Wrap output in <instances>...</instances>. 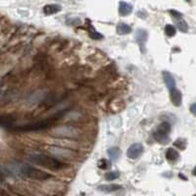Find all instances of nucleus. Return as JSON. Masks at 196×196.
Masks as SVG:
<instances>
[{"label": "nucleus", "mask_w": 196, "mask_h": 196, "mask_svg": "<svg viewBox=\"0 0 196 196\" xmlns=\"http://www.w3.org/2000/svg\"><path fill=\"white\" fill-rule=\"evenodd\" d=\"M30 161L34 165H38V166H42L44 168L50 169V170H61L64 168L65 165L62 162H60L56 158L53 157L47 156L45 154H35L31 155L30 157Z\"/></svg>", "instance_id": "nucleus-1"}, {"label": "nucleus", "mask_w": 196, "mask_h": 196, "mask_svg": "<svg viewBox=\"0 0 196 196\" xmlns=\"http://www.w3.org/2000/svg\"><path fill=\"white\" fill-rule=\"evenodd\" d=\"M64 112H60L57 113L56 115H54L52 117L48 118V119L42 120L40 122H36V123L33 124H29L26 125H22V127H18L16 129L18 131H42V129H45L47 128H50L55 122H57L60 118L64 116Z\"/></svg>", "instance_id": "nucleus-2"}, {"label": "nucleus", "mask_w": 196, "mask_h": 196, "mask_svg": "<svg viewBox=\"0 0 196 196\" xmlns=\"http://www.w3.org/2000/svg\"><path fill=\"white\" fill-rule=\"evenodd\" d=\"M18 172H19V175H25L30 179H36V180H46L52 178V175H49L48 172L41 171L36 168L27 166V165L18 166Z\"/></svg>", "instance_id": "nucleus-3"}, {"label": "nucleus", "mask_w": 196, "mask_h": 196, "mask_svg": "<svg viewBox=\"0 0 196 196\" xmlns=\"http://www.w3.org/2000/svg\"><path fill=\"white\" fill-rule=\"evenodd\" d=\"M171 131V125L164 122L161 124L158 128L156 129V131L153 133V136L156 141H158L161 144H166L169 141V133Z\"/></svg>", "instance_id": "nucleus-4"}, {"label": "nucleus", "mask_w": 196, "mask_h": 196, "mask_svg": "<svg viewBox=\"0 0 196 196\" xmlns=\"http://www.w3.org/2000/svg\"><path fill=\"white\" fill-rule=\"evenodd\" d=\"M55 135L62 137H76L77 131L73 127H61L55 131Z\"/></svg>", "instance_id": "nucleus-5"}, {"label": "nucleus", "mask_w": 196, "mask_h": 196, "mask_svg": "<svg viewBox=\"0 0 196 196\" xmlns=\"http://www.w3.org/2000/svg\"><path fill=\"white\" fill-rule=\"evenodd\" d=\"M143 152V145L140 143H133L128 147L127 155L129 159H137L138 157L142 154Z\"/></svg>", "instance_id": "nucleus-6"}, {"label": "nucleus", "mask_w": 196, "mask_h": 196, "mask_svg": "<svg viewBox=\"0 0 196 196\" xmlns=\"http://www.w3.org/2000/svg\"><path fill=\"white\" fill-rule=\"evenodd\" d=\"M170 96H171V101L172 103L174 104L176 107H179V106L182 105V92L179 91V89L176 88H174L170 90Z\"/></svg>", "instance_id": "nucleus-7"}, {"label": "nucleus", "mask_w": 196, "mask_h": 196, "mask_svg": "<svg viewBox=\"0 0 196 196\" xmlns=\"http://www.w3.org/2000/svg\"><path fill=\"white\" fill-rule=\"evenodd\" d=\"M50 152L52 154L59 156V157H63V158H66L70 155H72V151L69 150V149L66 148H62V147H58V146H53L50 148Z\"/></svg>", "instance_id": "nucleus-8"}, {"label": "nucleus", "mask_w": 196, "mask_h": 196, "mask_svg": "<svg viewBox=\"0 0 196 196\" xmlns=\"http://www.w3.org/2000/svg\"><path fill=\"white\" fill-rule=\"evenodd\" d=\"M136 40L138 42V44L140 45L141 49H144V45L147 41V31L144 30H138L136 31Z\"/></svg>", "instance_id": "nucleus-9"}, {"label": "nucleus", "mask_w": 196, "mask_h": 196, "mask_svg": "<svg viewBox=\"0 0 196 196\" xmlns=\"http://www.w3.org/2000/svg\"><path fill=\"white\" fill-rule=\"evenodd\" d=\"M163 77H164V81H165V84L168 86V88L172 90L175 88V77L172 76V74L167 72V71H165L163 72Z\"/></svg>", "instance_id": "nucleus-10"}, {"label": "nucleus", "mask_w": 196, "mask_h": 196, "mask_svg": "<svg viewBox=\"0 0 196 196\" xmlns=\"http://www.w3.org/2000/svg\"><path fill=\"white\" fill-rule=\"evenodd\" d=\"M132 11V6L131 4H128L125 1H121L119 5V13L122 16H128L131 13Z\"/></svg>", "instance_id": "nucleus-11"}, {"label": "nucleus", "mask_w": 196, "mask_h": 196, "mask_svg": "<svg viewBox=\"0 0 196 196\" xmlns=\"http://www.w3.org/2000/svg\"><path fill=\"white\" fill-rule=\"evenodd\" d=\"M61 11V6L58 4H48L43 8V12L45 15H53Z\"/></svg>", "instance_id": "nucleus-12"}, {"label": "nucleus", "mask_w": 196, "mask_h": 196, "mask_svg": "<svg viewBox=\"0 0 196 196\" xmlns=\"http://www.w3.org/2000/svg\"><path fill=\"white\" fill-rule=\"evenodd\" d=\"M122 186L119 184H102V185L98 186V189L102 192H106V193H110V192H114L121 189Z\"/></svg>", "instance_id": "nucleus-13"}, {"label": "nucleus", "mask_w": 196, "mask_h": 196, "mask_svg": "<svg viewBox=\"0 0 196 196\" xmlns=\"http://www.w3.org/2000/svg\"><path fill=\"white\" fill-rule=\"evenodd\" d=\"M166 158H167V160L169 161V162L175 163L179 159V154L178 151L175 150V149L169 148L167 150V152H166Z\"/></svg>", "instance_id": "nucleus-14"}, {"label": "nucleus", "mask_w": 196, "mask_h": 196, "mask_svg": "<svg viewBox=\"0 0 196 196\" xmlns=\"http://www.w3.org/2000/svg\"><path fill=\"white\" fill-rule=\"evenodd\" d=\"M131 31V27H129L128 25H127V24H125V23H120V24H118V26H117V33L121 34V35H123V34H128Z\"/></svg>", "instance_id": "nucleus-15"}, {"label": "nucleus", "mask_w": 196, "mask_h": 196, "mask_svg": "<svg viewBox=\"0 0 196 196\" xmlns=\"http://www.w3.org/2000/svg\"><path fill=\"white\" fill-rule=\"evenodd\" d=\"M108 155L110 157V159L113 161H116L120 158L121 156V150L118 147H112L108 150Z\"/></svg>", "instance_id": "nucleus-16"}, {"label": "nucleus", "mask_w": 196, "mask_h": 196, "mask_svg": "<svg viewBox=\"0 0 196 196\" xmlns=\"http://www.w3.org/2000/svg\"><path fill=\"white\" fill-rule=\"evenodd\" d=\"M0 123L3 128H12L14 125V120L10 116H2Z\"/></svg>", "instance_id": "nucleus-17"}, {"label": "nucleus", "mask_w": 196, "mask_h": 196, "mask_svg": "<svg viewBox=\"0 0 196 196\" xmlns=\"http://www.w3.org/2000/svg\"><path fill=\"white\" fill-rule=\"evenodd\" d=\"M88 34L92 39H94V40H99V39L103 38V35L98 33V31H96L90 25L88 27Z\"/></svg>", "instance_id": "nucleus-18"}, {"label": "nucleus", "mask_w": 196, "mask_h": 196, "mask_svg": "<svg viewBox=\"0 0 196 196\" xmlns=\"http://www.w3.org/2000/svg\"><path fill=\"white\" fill-rule=\"evenodd\" d=\"M165 33L170 37L174 36V35L175 34V27L172 25H167L166 27H165Z\"/></svg>", "instance_id": "nucleus-19"}, {"label": "nucleus", "mask_w": 196, "mask_h": 196, "mask_svg": "<svg viewBox=\"0 0 196 196\" xmlns=\"http://www.w3.org/2000/svg\"><path fill=\"white\" fill-rule=\"evenodd\" d=\"M176 26H178L179 27V30L180 31H182V33H186V31L188 30V26H187V24L185 21H183V20H180L179 22L176 23Z\"/></svg>", "instance_id": "nucleus-20"}, {"label": "nucleus", "mask_w": 196, "mask_h": 196, "mask_svg": "<svg viewBox=\"0 0 196 196\" xmlns=\"http://www.w3.org/2000/svg\"><path fill=\"white\" fill-rule=\"evenodd\" d=\"M119 178V172H109L105 175L106 180H114Z\"/></svg>", "instance_id": "nucleus-21"}, {"label": "nucleus", "mask_w": 196, "mask_h": 196, "mask_svg": "<svg viewBox=\"0 0 196 196\" xmlns=\"http://www.w3.org/2000/svg\"><path fill=\"white\" fill-rule=\"evenodd\" d=\"M109 166H110V163L106 159H101L99 162H98V167L100 169H103V170L107 169Z\"/></svg>", "instance_id": "nucleus-22"}, {"label": "nucleus", "mask_w": 196, "mask_h": 196, "mask_svg": "<svg viewBox=\"0 0 196 196\" xmlns=\"http://www.w3.org/2000/svg\"><path fill=\"white\" fill-rule=\"evenodd\" d=\"M170 14L172 16V18H175V19H182V14L175 10H170Z\"/></svg>", "instance_id": "nucleus-23"}, {"label": "nucleus", "mask_w": 196, "mask_h": 196, "mask_svg": "<svg viewBox=\"0 0 196 196\" xmlns=\"http://www.w3.org/2000/svg\"><path fill=\"white\" fill-rule=\"evenodd\" d=\"M190 112L193 114L194 116H196V102L190 106Z\"/></svg>", "instance_id": "nucleus-24"}, {"label": "nucleus", "mask_w": 196, "mask_h": 196, "mask_svg": "<svg viewBox=\"0 0 196 196\" xmlns=\"http://www.w3.org/2000/svg\"><path fill=\"white\" fill-rule=\"evenodd\" d=\"M192 174H193V175H195V176H196V167L193 169V172H192Z\"/></svg>", "instance_id": "nucleus-25"}]
</instances>
